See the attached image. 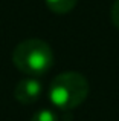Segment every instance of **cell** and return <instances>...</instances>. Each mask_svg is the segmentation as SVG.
Instances as JSON below:
<instances>
[{"label": "cell", "mask_w": 119, "mask_h": 121, "mask_svg": "<svg viewBox=\"0 0 119 121\" xmlns=\"http://www.w3.org/2000/svg\"><path fill=\"white\" fill-rule=\"evenodd\" d=\"M12 61L20 72L29 77H40L52 68L54 52L46 41L29 39L15 46L12 52Z\"/></svg>", "instance_id": "1"}, {"label": "cell", "mask_w": 119, "mask_h": 121, "mask_svg": "<svg viewBox=\"0 0 119 121\" xmlns=\"http://www.w3.org/2000/svg\"><path fill=\"white\" fill-rule=\"evenodd\" d=\"M89 95L87 78L79 72H63L52 80L49 86V100L61 110L78 107Z\"/></svg>", "instance_id": "2"}, {"label": "cell", "mask_w": 119, "mask_h": 121, "mask_svg": "<svg viewBox=\"0 0 119 121\" xmlns=\"http://www.w3.org/2000/svg\"><path fill=\"white\" fill-rule=\"evenodd\" d=\"M41 94H43V84L35 77L20 80L14 89V97L23 104H32L38 101Z\"/></svg>", "instance_id": "3"}, {"label": "cell", "mask_w": 119, "mask_h": 121, "mask_svg": "<svg viewBox=\"0 0 119 121\" xmlns=\"http://www.w3.org/2000/svg\"><path fill=\"white\" fill-rule=\"evenodd\" d=\"M46 6L55 14H67L76 6L78 0H44Z\"/></svg>", "instance_id": "4"}, {"label": "cell", "mask_w": 119, "mask_h": 121, "mask_svg": "<svg viewBox=\"0 0 119 121\" xmlns=\"http://www.w3.org/2000/svg\"><path fill=\"white\" fill-rule=\"evenodd\" d=\"M31 121H58V117L51 109H41L32 117Z\"/></svg>", "instance_id": "5"}, {"label": "cell", "mask_w": 119, "mask_h": 121, "mask_svg": "<svg viewBox=\"0 0 119 121\" xmlns=\"http://www.w3.org/2000/svg\"><path fill=\"white\" fill-rule=\"evenodd\" d=\"M111 22L119 29V0H116L113 3V6H111Z\"/></svg>", "instance_id": "6"}]
</instances>
